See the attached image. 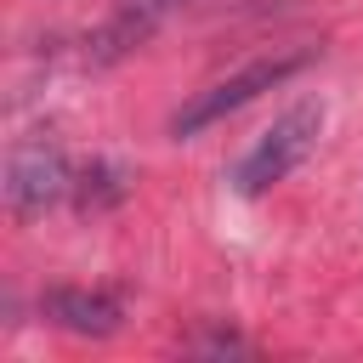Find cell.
Listing matches in <instances>:
<instances>
[{"instance_id":"obj_1","label":"cell","mask_w":363,"mask_h":363,"mask_svg":"<svg viewBox=\"0 0 363 363\" xmlns=\"http://www.w3.org/2000/svg\"><path fill=\"white\" fill-rule=\"evenodd\" d=\"M318 130H323V102H295L289 113H278L272 119V130H261V142L238 159V170H233V187L244 193V199H255V193H267V187H278L312 147H318Z\"/></svg>"},{"instance_id":"obj_2","label":"cell","mask_w":363,"mask_h":363,"mask_svg":"<svg viewBox=\"0 0 363 363\" xmlns=\"http://www.w3.org/2000/svg\"><path fill=\"white\" fill-rule=\"evenodd\" d=\"M306 62H312V51H289V57H261V62H250V68H238V74L216 79V85H210V91H199L187 108H176L170 136H199L204 125H216V119L238 113L244 102H255L261 91L284 85V79H289V74H301Z\"/></svg>"},{"instance_id":"obj_3","label":"cell","mask_w":363,"mask_h":363,"mask_svg":"<svg viewBox=\"0 0 363 363\" xmlns=\"http://www.w3.org/2000/svg\"><path fill=\"white\" fill-rule=\"evenodd\" d=\"M68 187H74V170H68L62 147L28 136V142H17V147L6 153V204H11L17 221H34V216H40L45 204H57Z\"/></svg>"},{"instance_id":"obj_4","label":"cell","mask_w":363,"mask_h":363,"mask_svg":"<svg viewBox=\"0 0 363 363\" xmlns=\"http://www.w3.org/2000/svg\"><path fill=\"white\" fill-rule=\"evenodd\" d=\"M40 312H45L57 329L91 335V340H102V335L119 329V301H113L108 289H45Z\"/></svg>"}]
</instances>
